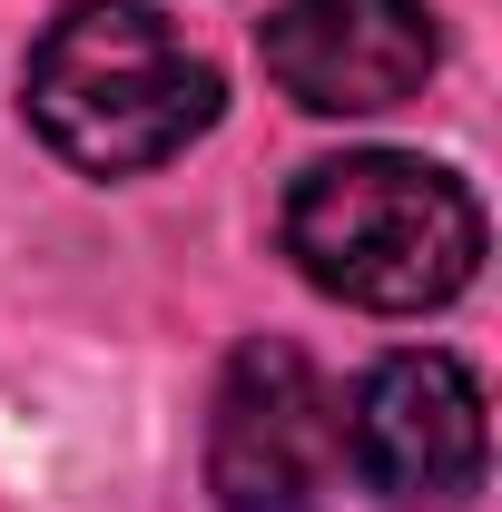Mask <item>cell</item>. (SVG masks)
Returning a JSON list of instances; mask_svg holds the SVG:
<instances>
[{"instance_id":"2","label":"cell","mask_w":502,"mask_h":512,"mask_svg":"<svg viewBox=\"0 0 502 512\" xmlns=\"http://www.w3.org/2000/svg\"><path fill=\"white\" fill-rule=\"evenodd\" d=\"M30 119L89 178H138L217 119V69L138 0H79L30 50Z\"/></svg>"},{"instance_id":"5","label":"cell","mask_w":502,"mask_h":512,"mask_svg":"<svg viewBox=\"0 0 502 512\" xmlns=\"http://www.w3.org/2000/svg\"><path fill=\"white\" fill-rule=\"evenodd\" d=\"M434 10L424 0H276L266 69L315 119H375L434 79Z\"/></svg>"},{"instance_id":"3","label":"cell","mask_w":502,"mask_h":512,"mask_svg":"<svg viewBox=\"0 0 502 512\" xmlns=\"http://www.w3.org/2000/svg\"><path fill=\"white\" fill-rule=\"evenodd\" d=\"M345 463V414L286 335H256L227 355L207 414V493L217 512H325Z\"/></svg>"},{"instance_id":"4","label":"cell","mask_w":502,"mask_h":512,"mask_svg":"<svg viewBox=\"0 0 502 512\" xmlns=\"http://www.w3.org/2000/svg\"><path fill=\"white\" fill-rule=\"evenodd\" d=\"M345 453L384 503H463L483 483V384L463 355H384L355 414H345Z\"/></svg>"},{"instance_id":"1","label":"cell","mask_w":502,"mask_h":512,"mask_svg":"<svg viewBox=\"0 0 502 512\" xmlns=\"http://www.w3.org/2000/svg\"><path fill=\"white\" fill-rule=\"evenodd\" d=\"M286 256L365 316H424L473 286L483 207L434 158L355 148V158H315L286 188Z\"/></svg>"}]
</instances>
